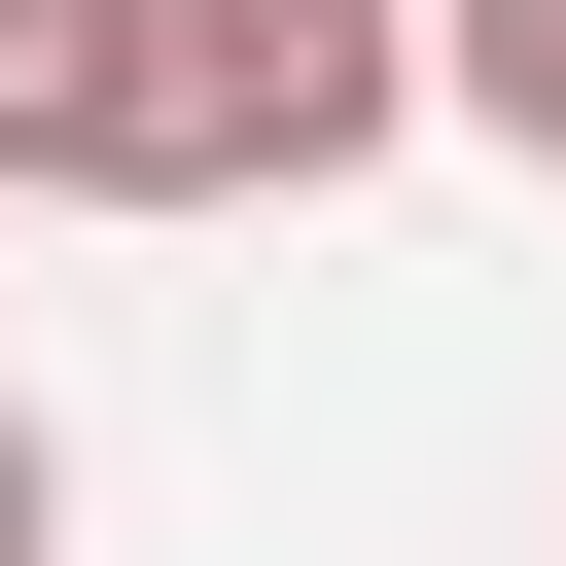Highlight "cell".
<instances>
[{
  "label": "cell",
  "mask_w": 566,
  "mask_h": 566,
  "mask_svg": "<svg viewBox=\"0 0 566 566\" xmlns=\"http://www.w3.org/2000/svg\"><path fill=\"white\" fill-rule=\"evenodd\" d=\"M424 106V0H142V212H318Z\"/></svg>",
  "instance_id": "obj_1"
},
{
  "label": "cell",
  "mask_w": 566,
  "mask_h": 566,
  "mask_svg": "<svg viewBox=\"0 0 566 566\" xmlns=\"http://www.w3.org/2000/svg\"><path fill=\"white\" fill-rule=\"evenodd\" d=\"M0 177L142 212V0H0Z\"/></svg>",
  "instance_id": "obj_2"
},
{
  "label": "cell",
  "mask_w": 566,
  "mask_h": 566,
  "mask_svg": "<svg viewBox=\"0 0 566 566\" xmlns=\"http://www.w3.org/2000/svg\"><path fill=\"white\" fill-rule=\"evenodd\" d=\"M424 106H460L495 177H566V0H424Z\"/></svg>",
  "instance_id": "obj_3"
},
{
  "label": "cell",
  "mask_w": 566,
  "mask_h": 566,
  "mask_svg": "<svg viewBox=\"0 0 566 566\" xmlns=\"http://www.w3.org/2000/svg\"><path fill=\"white\" fill-rule=\"evenodd\" d=\"M0 566H71V424H35V389H0Z\"/></svg>",
  "instance_id": "obj_4"
}]
</instances>
